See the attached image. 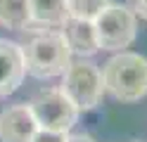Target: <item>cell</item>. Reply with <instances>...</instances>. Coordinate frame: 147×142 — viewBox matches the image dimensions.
Here are the masks:
<instances>
[{
    "label": "cell",
    "mask_w": 147,
    "mask_h": 142,
    "mask_svg": "<svg viewBox=\"0 0 147 142\" xmlns=\"http://www.w3.org/2000/svg\"><path fill=\"white\" fill-rule=\"evenodd\" d=\"M22 33L24 40L19 43V47L24 55L26 73L36 76V78H55L67 71L74 55L69 50V43L62 28L31 24Z\"/></svg>",
    "instance_id": "1"
},
{
    "label": "cell",
    "mask_w": 147,
    "mask_h": 142,
    "mask_svg": "<svg viewBox=\"0 0 147 142\" xmlns=\"http://www.w3.org/2000/svg\"><path fill=\"white\" fill-rule=\"evenodd\" d=\"M105 90L119 102H138L147 95V57L138 52H119L102 66Z\"/></svg>",
    "instance_id": "2"
},
{
    "label": "cell",
    "mask_w": 147,
    "mask_h": 142,
    "mask_svg": "<svg viewBox=\"0 0 147 142\" xmlns=\"http://www.w3.org/2000/svg\"><path fill=\"white\" fill-rule=\"evenodd\" d=\"M59 90L69 97V102L78 111L95 109L105 97V81L102 69L93 59H71L67 71L62 73Z\"/></svg>",
    "instance_id": "3"
},
{
    "label": "cell",
    "mask_w": 147,
    "mask_h": 142,
    "mask_svg": "<svg viewBox=\"0 0 147 142\" xmlns=\"http://www.w3.org/2000/svg\"><path fill=\"white\" fill-rule=\"evenodd\" d=\"M29 109L33 114L40 130L64 133L69 135L78 118V109L69 102V97L59 88H43L29 100Z\"/></svg>",
    "instance_id": "4"
},
{
    "label": "cell",
    "mask_w": 147,
    "mask_h": 142,
    "mask_svg": "<svg viewBox=\"0 0 147 142\" xmlns=\"http://www.w3.org/2000/svg\"><path fill=\"white\" fill-rule=\"evenodd\" d=\"M93 26L100 50L123 52V47H128L138 36V17L126 5L112 3L107 9H102V14L93 22Z\"/></svg>",
    "instance_id": "5"
},
{
    "label": "cell",
    "mask_w": 147,
    "mask_h": 142,
    "mask_svg": "<svg viewBox=\"0 0 147 142\" xmlns=\"http://www.w3.org/2000/svg\"><path fill=\"white\" fill-rule=\"evenodd\" d=\"M38 130L29 104H12L0 114V142H31Z\"/></svg>",
    "instance_id": "6"
},
{
    "label": "cell",
    "mask_w": 147,
    "mask_h": 142,
    "mask_svg": "<svg viewBox=\"0 0 147 142\" xmlns=\"http://www.w3.org/2000/svg\"><path fill=\"white\" fill-rule=\"evenodd\" d=\"M26 76L24 55L19 43L0 38V97L12 95Z\"/></svg>",
    "instance_id": "7"
},
{
    "label": "cell",
    "mask_w": 147,
    "mask_h": 142,
    "mask_svg": "<svg viewBox=\"0 0 147 142\" xmlns=\"http://www.w3.org/2000/svg\"><path fill=\"white\" fill-rule=\"evenodd\" d=\"M62 33H64V38H67V43H69L71 55L81 57V59H88V57H93L100 50L93 22H83V19L69 17L67 22L62 24Z\"/></svg>",
    "instance_id": "8"
},
{
    "label": "cell",
    "mask_w": 147,
    "mask_h": 142,
    "mask_svg": "<svg viewBox=\"0 0 147 142\" xmlns=\"http://www.w3.org/2000/svg\"><path fill=\"white\" fill-rule=\"evenodd\" d=\"M31 9V24L62 28V24L69 19L67 0H29Z\"/></svg>",
    "instance_id": "9"
},
{
    "label": "cell",
    "mask_w": 147,
    "mask_h": 142,
    "mask_svg": "<svg viewBox=\"0 0 147 142\" xmlns=\"http://www.w3.org/2000/svg\"><path fill=\"white\" fill-rule=\"evenodd\" d=\"M0 26L10 31H24L31 26L29 0H0Z\"/></svg>",
    "instance_id": "10"
},
{
    "label": "cell",
    "mask_w": 147,
    "mask_h": 142,
    "mask_svg": "<svg viewBox=\"0 0 147 142\" xmlns=\"http://www.w3.org/2000/svg\"><path fill=\"white\" fill-rule=\"evenodd\" d=\"M112 5V0H67L69 17L83 19V22H95L102 14V9Z\"/></svg>",
    "instance_id": "11"
},
{
    "label": "cell",
    "mask_w": 147,
    "mask_h": 142,
    "mask_svg": "<svg viewBox=\"0 0 147 142\" xmlns=\"http://www.w3.org/2000/svg\"><path fill=\"white\" fill-rule=\"evenodd\" d=\"M31 142H67L64 133H50V130H38Z\"/></svg>",
    "instance_id": "12"
},
{
    "label": "cell",
    "mask_w": 147,
    "mask_h": 142,
    "mask_svg": "<svg viewBox=\"0 0 147 142\" xmlns=\"http://www.w3.org/2000/svg\"><path fill=\"white\" fill-rule=\"evenodd\" d=\"M131 9L135 12V17L147 22V0H131Z\"/></svg>",
    "instance_id": "13"
},
{
    "label": "cell",
    "mask_w": 147,
    "mask_h": 142,
    "mask_svg": "<svg viewBox=\"0 0 147 142\" xmlns=\"http://www.w3.org/2000/svg\"><path fill=\"white\" fill-rule=\"evenodd\" d=\"M67 142H95V140L86 133H78V135H67Z\"/></svg>",
    "instance_id": "14"
}]
</instances>
